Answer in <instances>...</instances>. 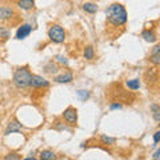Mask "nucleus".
I'll use <instances>...</instances> for the list:
<instances>
[{
	"label": "nucleus",
	"mask_w": 160,
	"mask_h": 160,
	"mask_svg": "<svg viewBox=\"0 0 160 160\" xmlns=\"http://www.w3.org/2000/svg\"><path fill=\"white\" fill-rule=\"evenodd\" d=\"M106 16H107L108 23H111L112 26H116V27L124 26V24L127 23V19H128L126 8L119 3L111 4V6L106 9Z\"/></svg>",
	"instance_id": "f257e3e1"
},
{
	"label": "nucleus",
	"mask_w": 160,
	"mask_h": 160,
	"mask_svg": "<svg viewBox=\"0 0 160 160\" xmlns=\"http://www.w3.org/2000/svg\"><path fill=\"white\" fill-rule=\"evenodd\" d=\"M31 76H32V73L29 72L28 67L18 68L16 72H15V75H13V84L19 89L28 88L29 86H31Z\"/></svg>",
	"instance_id": "f03ea898"
},
{
	"label": "nucleus",
	"mask_w": 160,
	"mask_h": 160,
	"mask_svg": "<svg viewBox=\"0 0 160 160\" xmlns=\"http://www.w3.org/2000/svg\"><path fill=\"white\" fill-rule=\"evenodd\" d=\"M48 38L52 40L53 43H63L66 40V31L63 29V27H60L59 24H53L48 31Z\"/></svg>",
	"instance_id": "7ed1b4c3"
},
{
	"label": "nucleus",
	"mask_w": 160,
	"mask_h": 160,
	"mask_svg": "<svg viewBox=\"0 0 160 160\" xmlns=\"http://www.w3.org/2000/svg\"><path fill=\"white\" fill-rule=\"evenodd\" d=\"M63 118L68 124H72V126L73 124H76V122H78V111H76V108L68 107L66 111L63 112Z\"/></svg>",
	"instance_id": "20e7f679"
},
{
	"label": "nucleus",
	"mask_w": 160,
	"mask_h": 160,
	"mask_svg": "<svg viewBox=\"0 0 160 160\" xmlns=\"http://www.w3.org/2000/svg\"><path fill=\"white\" fill-rule=\"evenodd\" d=\"M31 86L35 88H47V87H49V82L44 79L43 76L32 75L31 76Z\"/></svg>",
	"instance_id": "39448f33"
},
{
	"label": "nucleus",
	"mask_w": 160,
	"mask_h": 160,
	"mask_svg": "<svg viewBox=\"0 0 160 160\" xmlns=\"http://www.w3.org/2000/svg\"><path fill=\"white\" fill-rule=\"evenodd\" d=\"M32 32V27L29 26V24H23V26H20L16 31V39L19 40H23L26 39L27 36H29V33Z\"/></svg>",
	"instance_id": "423d86ee"
},
{
	"label": "nucleus",
	"mask_w": 160,
	"mask_h": 160,
	"mask_svg": "<svg viewBox=\"0 0 160 160\" xmlns=\"http://www.w3.org/2000/svg\"><path fill=\"white\" fill-rule=\"evenodd\" d=\"M13 16V9L11 7L2 6L0 7V20H9Z\"/></svg>",
	"instance_id": "0eeeda50"
},
{
	"label": "nucleus",
	"mask_w": 160,
	"mask_h": 160,
	"mask_svg": "<svg viewBox=\"0 0 160 160\" xmlns=\"http://www.w3.org/2000/svg\"><path fill=\"white\" fill-rule=\"evenodd\" d=\"M22 128H23L22 124L15 120V122H11V123L8 124V127H7V129H6V135L13 133V132H20V131H22Z\"/></svg>",
	"instance_id": "6e6552de"
},
{
	"label": "nucleus",
	"mask_w": 160,
	"mask_h": 160,
	"mask_svg": "<svg viewBox=\"0 0 160 160\" xmlns=\"http://www.w3.org/2000/svg\"><path fill=\"white\" fill-rule=\"evenodd\" d=\"M18 7L20 9H24V11H29L35 7V0H19Z\"/></svg>",
	"instance_id": "1a4fd4ad"
},
{
	"label": "nucleus",
	"mask_w": 160,
	"mask_h": 160,
	"mask_svg": "<svg viewBox=\"0 0 160 160\" xmlns=\"http://www.w3.org/2000/svg\"><path fill=\"white\" fill-rule=\"evenodd\" d=\"M142 38L148 43H155L158 40L156 33H155L153 31H149V29H146V31L142 32Z\"/></svg>",
	"instance_id": "9d476101"
},
{
	"label": "nucleus",
	"mask_w": 160,
	"mask_h": 160,
	"mask_svg": "<svg viewBox=\"0 0 160 160\" xmlns=\"http://www.w3.org/2000/svg\"><path fill=\"white\" fill-rule=\"evenodd\" d=\"M56 83H69L73 80V75L71 72H67V73H62L59 75V76H56L53 79Z\"/></svg>",
	"instance_id": "9b49d317"
},
{
	"label": "nucleus",
	"mask_w": 160,
	"mask_h": 160,
	"mask_svg": "<svg viewBox=\"0 0 160 160\" xmlns=\"http://www.w3.org/2000/svg\"><path fill=\"white\" fill-rule=\"evenodd\" d=\"M40 159H42V160H55V159H56V155H55L53 151L46 149V151L40 152Z\"/></svg>",
	"instance_id": "f8f14e48"
},
{
	"label": "nucleus",
	"mask_w": 160,
	"mask_h": 160,
	"mask_svg": "<svg viewBox=\"0 0 160 160\" xmlns=\"http://www.w3.org/2000/svg\"><path fill=\"white\" fill-rule=\"evenodd\" d=\"M83 9L88 13H96L98 12V6L95 3H84L83 4Z\"/></svg>",
	"instance_id": "ddd939ff"
},
{
	"label": "nucleus",
	"mask_w": 160,
	"mask_h": 160,
	"mask_svg": "<svg viewBox=\"0 0 160 160\" xmlns=\"http://www.w3.org/2000/svg\"><path fill=\"white\" fill-rule=\"evenodd\" d=\"M126 86H127L128 88H131L132 91H136V89H139V88H140V82H139V79H132V80H127Z\"/></svg>",
	"instance_id": "4468645a"
},
{
	"label": "nucleus",
	"mask_w": 160,
	"mask_h": 160,
	"mask_svg": "<svg viewBox=\"0 0 160 160\" xmlns=\"http://www.w3.org/2000/svg\"><path fill=\"white\" fill-rule=\"evenodd\" d=\"M84 58H86L87 60H92L95 58V51H93V48L91 46L84 48Z\"/></svg>",
	"instance_id": "2eb2a0df"
},
{
	"label": "nucleus",
	"mask_w": 160,
	"mask_h": 160,
	"mask_svg": "<svg viewBox=\"0 0 160 160\" xmlns=\"http://www.w3.org/2000/svg\"><path fill=\"white\" fill-rule=\"evenodd\" d=\"M151 109H152V115H153L155 122H160V107L158 104H152Z\"/></svg>",
	"instance_id": "dca6fc26"
},
{
	"label": "nucleus",
	"mask_w": 160,
	"mask_h": 160,
	"mask_svg": "<svg viewBox=\"0 0 160 160\" xmlns=\"http://www.w3.org/2000/svg\"><path fill=\"white\" fill-rule=\"evenodd\" d=\"M78 96H79V99L82 100V102H86V100L89 99V96H91V92L86 91V89H79V91H78Z\"/></svg>",
	"instance_id": "f3484780"
},
{
	"label": "nucleus",
	"mask_w": 160,
	"mask_h": 160,
	"mask_svg": "<svg viewBox=\"0 0 160 160\" xmlns=\"http://www.w3.org/2000/svg\"><path fill=\"white\" fill-rule=\"evenodd\" d=\"M100 140H102L104 144H107V146H112V144H115V142H116L115 138H109V136H106V135H102Z\"/></svg>",
	"instance_id": "a211bd4d"
},
{
	"label": "nucleus",
	"mask_w": 160,
	"mask_h": 160,
	"mask_svg": "<svg viewBox=\"0 0 160 160\" xmlns=\"http://www.w3.org/2000/svg\"><path fill=\"white\" fill-rule=\"evenodd\" d=\"M44 69H46L47 72L49 73H56L58 72V66L56 64H53V62H49L46 67H44Z\"/></svg>",
	"instance_id": "6ab92c4d"
},
{
	"label": "nucleus",
	"mask_w": 160,
	"mask_h": 160,
	"mask_svg": "<svg viewBox=\"0 0 160 160\" xmlns=\"http://www.w3.org/2000/svg\"><path fill=\"white\" fill-rule=\"evenodd\" d=\"M149 62L153 63L155 66H159V64H160V53H153V55H149Z\"/></svg>",
	"instance_id": "aec40b11"
},
{
	"label": "nucleus",
	"mask_w": 160,
	"mask_h": 160,
	"mask_svg": "<svg viewBox=\"0 0 160 160\" xmlns=\"http://www.w3.org/2000/svg\"><path fill=\"white\" fill-rule=\"evenodd\" d=\"M9 36H11V32H9V29L6 28V27H0V38L8 39Z\"/></svg>",
	"instance_id": "412c9836"
},
{
	"label": "nucleus",
	"mask_w": 160,
	"mask_h": 160,
	"mask_svg": "<svg viewBox=\"0 0 160 160\" xmlns=\"http://www.w3.org/2000/svg\"><path fill=\"white\" fill-rule=\"evenodd\" d=\"M6 160H19L20 159V156H18L16 153H9V155H7L6 158H4Z\"/></svg>",
	"instance_id": "4be33fe9"
},
{
	"label": "nucleus",
	"mask_w": 160,
	"mask_h": 160,
	"mask_svg": "<svg viewBox=\"0 0 160 160\" xmlns=\"http://www.w3.org/2000/svg\"><path fill=\"white\" fill-rule=\"evenodd\" d=\"M56 60H58L59 63H62V64H66V66L68 64V60L64 58V56H60V55H59V56H56Z\"/></svg>",
	"instance_id": "5701e85b"
},
{
	"label": "nucleus",
	"mask_w": 160,
	"mask_h": 160,
	"mask_svg": "<svg viewBox=\"0 0 160 160\" xmlns=\"http://www.w3.org/2000/svg\"><path fill=\"white\" fill-rule=\"evenodd\" d=\"M122 104H119V103H113V104H111V107H109V108H111L112 109V111H113V109H122Z\"/></svg>",
	"instance_id": "b1692460"
},
{
	"label": "nucleus",
	"mask_w": 160,
	"mask_h": 160,
	"mask_svg": "<svg viewBox=\"0 0 160 160\" xmlns=\"http://www.w3.org/2000/svg\"><path fill=\"white\" fill-rule=\"evenodd\" d=\"M159 140H160V131L155 132V135H153V142H155V144H158Z\"/></svg>",
	"instance_id": "393cba45"
},
{
	"label": "nucleus",
	"mask_w": 160,
	"mask_h": 160,
	"mask_svg": "<svg viewBox=\"0 0 160 160\" xmlns=\"http://www.w3.org/2000/svg\"><path fill=\"white\" fill-rule=\"evenodd\" d=\"M160 158V149H158L156 152H155V155H153V159H159Z\"/></svg>",
	"instance_id": "a878e982"
}]
</instances>
